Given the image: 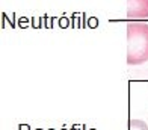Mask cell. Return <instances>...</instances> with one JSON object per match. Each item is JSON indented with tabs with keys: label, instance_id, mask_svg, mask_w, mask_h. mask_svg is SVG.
<instances>
[{
	"label": "cell",
	"instance_id": "1",
	"mask_svg": "<svg viewBox=\"0 0 148 130\" xmlns=\"http://www.w3.org/2000/svg\"><path fill=\"white\" fill-rule=\"evenodd\" d=\"M127 38H129V52L127 62L129 65H139L148 61V24L130 21L127 24Z\"/></svg>",
	"mask_w": 148,
	"mask_h": 130
},
{
	"label": "cell",
	"instance_id": "2",
	"mask_svg": "<svg viewBox=\"0 0 148 130\" xmlns=\"http://www.w3.org/2000/svg\"><path fill=\"white\" fill-rule=\"evenodd\" d=\"M129 8L127 15L129 18H147L148 17V0H127Z\"/></svg>",
	"mask_w": 148,
	"mask_h": 130
}]
</instances>
